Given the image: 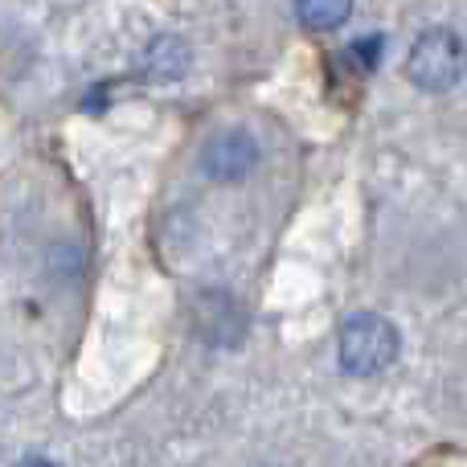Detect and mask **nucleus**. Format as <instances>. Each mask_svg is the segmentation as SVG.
I'll list each match as a JSON object with an SVG mask.
<instances>
[{
  "label": "nucleus",
  "instance_id": "nucleus-1",
  "mask_svg": "<svg viewBox=\"0 0 467 467\" xmlns=\"http://www.w3.org/2000/svg\"><path fill=\"white\" fill-rule=\"evenodd\" d=\"M398 348H402V337L386 316L361 312L340 328V365L348 373H361V378L389 369L398 361Z\"/></svg>",
  "mask_w": 467,
  "mask_h": 467
},
{
  "label": "nucleus",
  "instance_id": "nucleus-2",
  "mask_svg": "<svg viewBox=\"0 0 467 467\" xmlns=\"http://www.w3.org/2000/svg\"><path fill=\"white\" fill-rule=\"evenodd\" d=\"M406 74H410L422 90H451L455 82H463V74H467L463 37L451 33V29H427L410 46Z\"/></svg>",
  "mask_w": 467,
  "mask_h": 467
},
{
  "label": "nucleus",
  "instance_id": "nucleus-3",
  "mask_svg": "<svg viewBox=\"0 0 467 467\" xmlns=\"http://www.w3.org/2000/svg\"><path fill=\"white\" fill-rule=\"evenodd\" d=\"M254 161H258V148L250 144V136H242V131L218 136L210 148H205V172L218 177V181L242 177V172H250V164Z\"/></svg>",
  "mask_w": 467,
  "mask_h": 467
},
{
  "label": "nucleus",
  "instance_id": "nucleus-4",
  "mask_svg": "<svg viewBox=\"0 0 467 467\" xmlns=\"http://www.w3.org/2000/svg\"><path fill=\"white\" fill-rule=\"evenodd\" d=\"M144 66H148V74H152V78L172 82V78H181V74H185L189 49L181 46L177 37H156L152 46H148V54H144Z\"/></svg>",
  "mask_w": 467,
  "mask_h": 467
},
{
  "label": "nucleus",
  "instance_id": "nucleus-5",
  "mask_svg": "<svg viewBox=\"0 0 467 467\" xmlns=\"http://www.w3.org/2000/svg\"><path fill=\"white\" fill-rule=\"evenodd\" d=\"M296 8L307 29H337V25L348 21L353 0H296Z\"/></svg>",
  "mask_w": 467,
  "mask_h": 467
}]
</instances>
